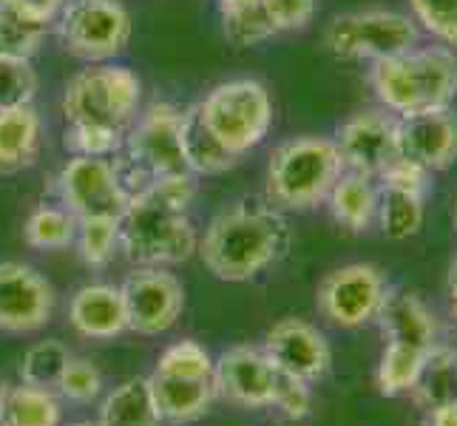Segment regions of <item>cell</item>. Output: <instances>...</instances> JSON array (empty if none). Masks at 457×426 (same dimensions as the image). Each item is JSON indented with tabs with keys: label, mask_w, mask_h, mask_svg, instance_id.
I'll return each instance as SVG.
<instances>
[{
	"label": "cell",
	"mask_w": 457,
	"mask_h": 426,
	"mask_svg": "<svg viewBox=\"0 0 457 426\" xmlns=\"http://www.w3.org/2000/svg\"><path fill=\"white\" fill-rule=\"evenodd\" d=\"M37 86V71L29 57L0 54V112L35 103Z\"/></svg>",
	"instance_id": "1f68e13d"
},
{
	"label": "cell",
	"mask_w": 457,
	"mask_h": 426,
	"mask_svg": "<svg viewBox=\"0 0 457 426\" xmlns=\"http://www.w3.org/2000/svg\"><path fill=\"white\" fill-rule=\"evenodd\" d=\"M196 105L211 134L239 160L262 146L273 129L270 91L264 88V83L250 80V77L219 83Z\"/></svg>",
	"instance_id": "8992f818"
},
{
	"label": "cell",
	"mask_w": 457,
	"mask_h": 426,
	"mask_svg": "<svg viewBox=\"0 0 457 426\" xmlns=\"http://www.w3.org/2000/svg\"><path fill=\"white\" fill-rule=\"evenodd\" d=\"M134 23L120 0H71L57 21V38L71 57L112 63L131 43Z\"/></svg>",
	"instance_id": "ba28073f"
},
{
	"label": "cell",
	"mask_w": 457,
	"mask_h": 426,
	"mask_svg": "<svg viewBox=\"0 0 457 426\" xmlns=\"http://www.w3.org/2000/svg\"><path fill=\"white\" fill-rule=\"evenodd\" d=\"M324 46L338 60H384L420 46L415 18L392 9H364L336 14L324 29Z\"/></svg>",
	"instance_id": "52a82bcc"
},
{
	"label": "cell",
	"mask_w": 457,
	"mask_h": 426,
	"mask_svg": "<svg viewBox=\"0 0 457 426\" xmlns=\"http://www.w3.org/2000/svg\"><path fill=\"white\" fill-rule=\"evenodd\" d=\"M415 14V23H420L446 46H457V0H409Z\"/></svg>",
	"instance_id": "74e56055"
},
{
	"label": "cell",
	"mask_w": 457,
	"mask_h": 426,
	"mask_svg": "<svg viewBox=\"0 0 457 426\" xmlns=\"http://www.w3.org/2000/svg\"><path fill=\"white\" fill-rule=\"evenodd\" d=\"M273 409H278L287 421H304L312 413V389L302 378H293L287 372H278Z\"/></svg>",
	"instance_id": "f35d334b"
},
{
	"label": "cell",
	"mask_w": 457,
	"mask_h": 426,
	"mask_svg": "<svg viewBox=\"0 0 457 426\" xmlns=\"http://www.w3.org/2000/svg\"><path fill=\"white\" fill-rule=\"evenodd\" d=\"M375 322L381 327L386 344H403L423 353H429L437 344L435 313L427 307V302H423L420 296L409 290L389 293Z\"/></svg>",
	"instance_id": "d6986e66"
},
{
	"label": "cell",
	"mask_w": 457,
	"mask_h": 426,
	"mask_svg": "<svg viewBox=\"0 0 457 426\" xmlns=\"http://www.w3.org/2000/svg\"><path fill=\"white\" fill-rule=\"evenodd\" d=\"M389 296L386 276L375 264L353 262L329 271L319 290H315V307L321 319L341 330H358L378 319Z\"/></svg>",
	"instance_id": "9c48e42d"
},
{
	"label": "cell",
	"mask_w": 457,
	"mask_h": 426,
	"mask_svg": "<svg viewBox=\"0 0 457 426\" xmlns=\"http://www.w3.org/2000/svg\"><path fill=\"white\" fill-rule=\"evenodd\" d=\"M0 4L9 6L12 12H18L21 18L31 21V23L52 26L60 21L62 9H66L71 0H0Z\"/></svg>",
	"instance_id": "60d3db41"
},
{
	"label": "cell",
	"mask_w": 457,
	"mask_h": 426,
	"mask_svg": "<svg viewBox=\"0 0 457 426\" xmlns=\"http://www.w3.org/2000/svg\"><path fill=\"white\" fill-rule=\"evenodd\" d=\"M344 173L336 139L293 137L273 148L267 163V202L278 211H310L327 199Z\"/></svg>",
	"instance_id": "277c9868"
},
{
	"label": "cell",
	"mask_w": 457,
	"mask_h": 426,
	"mask_svg": "<svg viewBox=\"0 0 457 426\" xmlns=\"http://www.w3.org/2000/svg\"><path fill=\"white\" fill-rule=\"evenodd\" d=\"M293 228L267 199L245 196L219 211L199 236L196 254L222 281H250L290 254Z\"/></svg>",
	"instance_id": "6da1fadb"
},
{
	"label": "cell",
	"mask_w": 457,
	"mask_h": 426,
	"mask_svg": "<svg viewBox=\"0 0 457 426\" xmlns=\"http://www.w3.org/2000/svg\"><path fill=\"white\" fill-rule=\"evenodd\" d=\"M69 322L86 338H117L129 330L122 293L114 284H86L69 302Z\"/></svg>",
	"instance_id": "ffe728a7"
},
{
	"label": "cell",
	"mask_w": 457,
	"mask_h": 426,
	"mask_svg": "<svg viewBox=\"0 0 457 426\" xmlns=\"http://www.w3.org/2000/svg\"><path fill=\"white\" fill-rule=\"evenodd\" d=\"M23 239L35 250H62L77 239V216L66 208L40 205L23 225Z\"/></svg>",
	"instance_id": "f1b7e54d"
},
{
	"label": "cell",
	"mask_w": 457,
	"mask_h": 426,
	"mask_svg": "<svg viewBox=\"0 0 457 426\" xmlns=\"http://www.w3.org/2000/svg\"><path fill=\"white\" fill-rule=\"evenodd\" d=\"M100 426H160L148 378H129L105 396L100 406Z\"/></svg>",
	"instance_id": "484cf974"
},
{
	"label": "cell",
	"mask_w": 457,
	"mask_h": 426,
	"mask_svg": "<svg viewBox=\"0 0 457 426\" xmlns=\"http://www.w3.org/2000/svg\"><path fill=\"white\" fill-rule=\"evenodd\" d=\"M77 250L80 259L100 271L120 250V219L117 216H86L77 219Z\"/></svg>",
	"instance_id": "f546056e"
},
{
	"label": "cell",
	"mask_w": 457,
	"mask_h": 426,
	"mask_svg": "<svg viewBox=\"0 0 457 426\" xmlns=\"http://www.w3.org/2000/svg\"><path fill=\"white\" fill-rule=\"evenodd\" d=\"M429 171L406 160L392 163L381 173L378 188V225L392 242L412 239L423 228V202L429 194Z\"/></svg>",
	"instance_id": "9a60e30c"
},
{
	"label": "cell",
	"mask_w": 457,
	"mask_h": 426,
	"mask_svg": "<svg viewBox=\"0 0 457 426\" xmlns=\"http://www.w3.org/2000/svg\"><path fill=\"white\" fill-rule=\"evenodd\" d=\"M54 288L31 264L0 262V333H35L52 322Z\"/></svg>",
	"instance_id": "2e32d148"
},
{
	"label": "cell",
	"mask_w": 457,
	"mask_h": 426,
	"mask_svg": "<svg viewBox=\"0 0 457 426\" xmlns=\"http://www.w3.org/2000/svg\"><path fill=\"white\" fill-rule=\"evenodd\" d=\"M49 35V26L31 23L21 18L18 12L0 4V54H14V57H29L40 49V43Z\"/></svg>",
	"instance_id": "d6a6232c"
},
{
	"label": "cell",
	"mask_w": 457,
	"mask_h": 426,
	"mask_svg": "<svg viewBox=\"0 0 457 426\" xmlns=\"http://www.w3.org/2000/svg\"><path fill=\"white\" fill-rule=\"evenodd\" d=\"M139 100H143V80L131 69L114 63H88L62 91V117L66 122L100 125L129 134L139 114Z\"/></svg>",
	"instance_id": "5b68a950"
},
{
	"label": "cell",
	"mask_w": 457,
	"mask_h": 426,
	"mask_svg": "<svg viewBox=\"0 0 457 426\" xmlns=\"http://www.w3.org/2000/svg\"><path fill=\"white\" fill-rule=\"evenodd\" d=\"M262 350L273 361L278 372L302 378L307 384L321 381L333 367L329 341L315 324L304 319H281L267 330Z\"/></svg>",
	"instance_id": "e0dca14e"
},
{
	"label": "cell",
	"mask_w": 457,
	"mask_h": 426,
	"mask_svg": "<svg viewBox=\"0 0 457 426\" xmlns=\"http://www.w3.org/2000/svg\"><path fill=\"white\" fill-rule=\"evenodd\" d=\"M194 199V173L160 180L137 196L120 216V250L125 259L137 267H168L191 259L199 245L187 213Z\"/></svg>",
	"instance_id": "7a4b0ae2"
},
{
	"label": "cell",
	"mask_w": 457,
	"mask_h": 426,
	"mask_svg": "<svg viewBox=\"0 0 457 426\" xmlns=\"http://www.w3.org/2000/svg\"><path fill=\"white\" fill-rule=\"evenodd\" d=\"M315 4H319V0H262V6L267 12V18H270L276 35H281V31L307 29L315 14Z\"/></svg>",
	"instance_id": "ab89813d"
},
{
	"label": "cell",
	"mask_w": 457,
	"mask_h": 426,
	"mask_svg": "<svg viewBox=\"0 0 457 426\" xmlns=\"http://www.w3.org/2000/svg\"><path fill=\"white\" fill-rule=\"evenodd\" d=\"M222 26H225V38L233 46H259V43H267L276 38V29H273L270 18H267L262 0L247 9H239V12H225Z\"/></svg>",
	"instance_id": "d590c367"
},
{
	"label": "cell",
	"mask_w": 457,
	"mask_h": 426,
	"mask_svg": "<svg viewBox=\"0 0 457 426\" xmlns=\"http://www.w3.org/2000/svg\"><path fill=\"white\" fill-rule=\"evenodd\" d=\"M452 222H454V230H457V194H454V202H452Z\"/></svg>",
	"instance_id": "f6af8a7d"
},
{
	"label": "cell",
	"mask_w": 457,
	"mask_h": 426,
	"mask_svg": "<svg viewBox=\"0 0 457 426\" xmlns=\"http://www.w3.org/2000/svg\"><path fill=\"white\" fill-rule=\"evenodd\" d=\"M57 392L31 384H0V426H60Z\"/></svg>",
	"instance_id": "d4e9b609"
},
{
	"label": "cell",
	"mask_w": 457,
	"mask_h": 426,
	"mask_svg": "<svg viewBox=\"0 0 457 426\" xmlns=\"http://www.w3.org/2000/svg\"><path fill=\"white\" fill-rule=\"evenodd\" d=\"M324 202L329 205V213L341 228L364 233L372 228L378 216V185L364 173L344 171L336 185L329 188Z\"/></svg>",
	"instance_id": "cb8c5ba5"
},
{
	"label": "cell",
	"mask_w": 457,
	"mask_h": 426,
	"mask_svg": "<svg viewBox=\"0 0 457 426\" xmlns=\"http://www.w3.org/2000/svg\"><path fill=\"white\" fill-rule=\"evenodd\" d=\"M412 401L420 409L444 406V404H457V367H454V353L449 347L435 344L427 364L420 370L418 384L412 387Z\"/></svg>",
	"instance_id": "4316f807"
},
{
	"label": "cell",
	"mask_w": 457,
	"mask_h": 426,
	"mask_svg": "<svg viewBox=\"0 0 457 426\" xmlns=\"http://www.w3.org/2000/svg\"><path fill=\"white\" fill-rule=\"evenodd\" d=\"M398 154L429 173L457 163V114L452 108L398 117Z\"/></svg>",
	"instance_id": "ac0fdd59"
},
{
	"label": "cell",
	"mask_w": 457,
	"mask_h": 426,
	"mask_svg": "<svg viewBox=\"0 0 457 426\" xmlns=\"http://www.w3.org/2000/svg\"><path fill=\"white\" fill-rule=\"evenodd\" d=\"M452 315H454V319H457V305H452Z\"/></svg>",
	"instance_id": "7dc6e473"
},
{
	"label": "cell",
	"mask_w": 457,
	"mask_h": 426,
	"mask_svg": "<svg viewBox=\"0 0 457 426\" xmlns=\"http://www.w3.org/2000/svg\"><path fill=\"white\" fill-rule=\"evenodd\" d=\"M179 120H182V108H177L173 103H165V100L151 103L145 112H139L137 120L131 122L120 154L134 168L143 171L151 182L191 173L182 160Z\"/></svg>",
	"instance_id": "30bf717a"
},
{
	"label": "cell",
	"mask_w": 457,
	"mask_h": 426,
	"mask_svg": "<svg viewBox=\"0 0 457 426\" xmlns=\"http://www.w3.org/2000/svg\"><path fill=\"white\" fill-rule=\"evenodd\" d=\"M454 367H457V355H454Z\"/></svg>",
	"instance_id": "c3c4849f"
},
{
	"label": "cell",
	"mask_w": 457,
	"mask_h": 426,
	"mask_svg": "<svg viewBox=\"0 0 457 426\" xmlns=\"http://www.w3.org/2000/svg\"><path fill=\"white\" fill-rule=\"evenodd\" d=\"M69 358H71V353L62 341H54V338L37 341L35 347H29L21 361V370H18L21 381L57 392V381H60L62 370H66Z\"/></svg>",
	"instance_id": "4dcf8cb0"
},
{
	"label": "cell",
	"mask_w": 457,
	"mask_h": 426,
	"mask_svg": "<svg viewBox=\"0 0 457 426\" xmlns=\"http://www.w3.org/2000/svg\"><path fill=\"white\" fill-rule=\"evenodd\" d=\"M179 146H182V160L194 177H219V173L230 171L239 163V156H233L222 142L211 134V129L204 125L199 114V105H191L182 112Z\"/></svg>",
	"instance_id": "603a6c76"
},
{
	"label": "cell",
	"mask_w": 457,
	"mask_h": 426,
	"mask_svg": "<svg viewBox=\"0 0 457 426\" xmlns=\"http://www.w3.org/2000/svg\"><path fill=\"white\" fill-rule=\"evenodd\" d=\"M370 86L381 108L395 117L452 108L457 97V54L452 46L437 43L375 60Z\"/></svg>",
	"instance_id": "3957f363"
},
{
	"label": "cell",
	"mask_w": 457,
	"mask_h": 426,
	"mask_svg": "<svg viewBox=\"0 0 457 426\" xmlns=\"http://www.w3.org/2000/svg\"><path fill=\"white\" fill-rule=\"evenodd\" d=\"M43 122L35 105L0 112V173H21L37 163Z\"/></svg>",
	"instance_id": "7402d4cb"
},
{
	"label": "cell",
	"mask_w": 457,
	"mask_h": 426,
	"mask_svg": "<svg viewBox=\"0 0 457 426\" xmlns=\"http://www.w3.org/2000/svg\"><path fill=\"white\" fill-rule=\"evenodd\" d=\"M57 196L62 208L71 211L77 219L86 216H122L129 199L120 191L112 156H71L60 168Z\"/></svg>",
	"instance_id": "7c38bea8"
},
{
	"label": "cell",
	"mask_w": 457,
	"mask_h": 426,
	"mask_svg": "<svg viewBox=\"0 0 457 426\" xmlns=\"http://www.w3.org/2000/svg\"><path fill=\"white\" fill-rule=\"evenodd\" d=\"M129 330L139 336H160L179 322L185 310L182 281L165 267H134L120 284Z\"/></svg>",
	"instance_id": "8fae6325"
},
{
	"label": "cell",
	"mask_w": 457,
	"mask_h": 426,
	"mask_svg": "<svg viewBox=\"0 0 457 426\" xmlns=\"http://www.w3.org/2000/svg\"><path fill=\"white\" fill-rule=\"evenodd\" d=\"M420 426H457V404H444L423 409Z\"/></svg>",
	"instance_id": "b9f144b4"
},
{
	"label": "cell",
	"mask_w": 457,
	"mask_h": 426,
	"mask_svg": "<svg viewBox=\"0 0 457 426\" xmlns=\"http://www.w3.org/2000/svg\"><path fill=\"white\" fill-rule=\"evenodd\" d=\"M427 355L429 353L412 350V347H403V344H386L375 370L378 392L386 398L409 396L412 387L418 384L423 364H427Z\"/></svg>",
	"instance_id": "83f0119b"
},
{
	"label": "cell",
	"mask_w": 457,
	"mask_h": 426,
	"mask_svg": "<svg viewBox=\"0 0 457 426\" xmlns=\"http://www.w3.org/2000/svg\"><path fill=\"white\" fill-rule=\"evenodd\" d=\"M103 392V375L88 358H69L57 381V396L71 404H91Z\"/></svg>",
	"instance_id": "8d00e7d4"
},
{
	"label": "cell",
	"mask_w": 457,
	"mask_h": 426,
	"mask_svg": "<svg viewBox=\"0 0 457 426\" xmlns=\"http://www.w3.org/2000/svg\"><path fill=\"white\" fill-rule=\"evenodd\" d=\"M69 426H100V423H91V421H80V423H69Z\"/></svg>",
	"instance_id": "bcb514c9"
},
{
	"label": "cell",
	"mask_w": 457,
	"mask_h": 426,
	"mask_svg": "<svg viewBox=\"0 0 457 426\" xmlns=\"http://www.w3.org/2000/svg\"><path fill=\"white\" fill-rule=\"evenodd\" d=\"M446 290H449V302L457 305V256L449 264V279H446Z\"/></svg>",
	"instance_id": "7bdbcfd3"
},
{
	"label": "cell",
	"mask_w": 457,
	"mask_h": 426,
	"mask_svg": "<svg viewBox=\"0 0 457 426\" xmlns=\"http://www.w3.org/2000/svg\"><path fill=\"white\" fill-rule=\"evenodd\" d=\"M278 370L262 347L239 344L230 347L213 361V389L216 398L245 409L273 406Z\"/></svg>",
	"instance_id": "5bb4252c"
},
{
	"label": "cell",
	"mask_w": 457,
	"mask_h": 426,
	"mask_svg": "<svg viewBox=\"0 0 457 426\" xmlns=\"http://www.w3.org/2000/svg\"><path fill=\"white\" fill-rule=\"evenodd\" d=\"M148 387L160 421L173 426L199 421L216 401L213 378H179L151 372Z\"/></svg>",
	"instance_id": "44dd1931"
},
{
	"label": "cell",
	"mask_w": 457,
	"mask_h": 426,
	"mask_svg": "<svg viewBox=\"0 0 457 426\" xmlns=\"http://www.w3.org/2000/svg\"><path fill=\"white\" fill-rule=\"evenodd\" d=\"M344 171L381 180V173L401 160L398 154V117L386 108H364L353 114L336 134Z\"/></svg>",
	"instance_id": "4fadbf2b"
},
{
	"label": "cell",
	"mask_w": 457,
	"mask_h": 426,
	"mask_svg": "<svg viewBox=\"0 0 457 426\" xmlns=\"http://www.w3.org/2000/svg\"><path fill=\"white\" fill-rule=\"evenodd\" d=\"M62 146L71 156H114L125 146V134L100 129V125H80V122H66L62 131Z\"/></svg>",
	"instance_id": "836d02e7"
},
{
	"label": "cell",
	"mask_w": 457,
	"mask_h": 426,
	"mask_svg": "<svg viewBox=\"0 0 457 426\" xmlns=\"http://www.w3.org/2000/svg\"><path fill=\"white\" fill-rule=\"evenodd\" d=\"M162 375H179V378H213V358L199 341H179L156 361V370Z\"/></svg>",
	"instance_id": "e575fe53"
},
{
	"label": "cell",
	"mask_w": 457,
	"mask_h": 426,
	"mask_svg": "<svg viewBox=\"0 0 457 426\" xmlns=\"http://www.w3.org/2000/svg\"><path fill=\"white\" fill-rule=\"evenodd\" d=\"M259 4V0H219V12H239V9H247V6H253Z\"/></svg>",
	"instance_id": "ee69618b"
}]
</instances>
